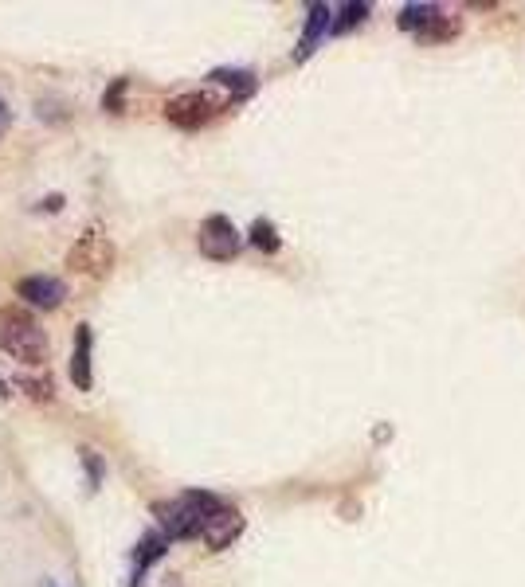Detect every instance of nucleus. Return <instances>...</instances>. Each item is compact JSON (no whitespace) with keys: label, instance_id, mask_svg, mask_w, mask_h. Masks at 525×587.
Masks as SVG:
<instances>
[{"label":"nucleus","instance_id":"obj_21","mask_svg":"<svg viewBox=\"0 0 525 587\" xmlns=\"http://www.w3.org/2000/svg\"><path fill=\"white\" fill-rule=\"evenodd\" d=\"M0 400H12V384L0 376Z\"/></svg>","mask_w":525,"mask_h":587},{"label":"nucleus","instance_id":"obj_7","mask_svg":"<svg viewBox=\"0 0 525 587\" xmlns=\"http://www.w3.org/2000/svg\"><path fill=\"white\" fill-rule=\"evenodd\" d=\"M71 384L75 392H91L95 388V329L87 321L75 325V341H71Z\"/></svg>","mask_w":525,"mask_h":587},{"label":"nucleus","instance_id":"obj_16","mask_svg":"<svg viewBox=\"0 0 525 587\" xmlns=\"http://www.w3.org/2000/svg\"><path fill=\"white\" fill-rule=\"evenodd\" d=\"M16 388H24L36 404H55V384H51V376H44V380H40V376H20Z\"/></svg>","mask_w":525,"mask_h":587},{"label":"nucleus","instance_id":"obj_13","mask_svg":"<svg viewBox=\"0 0 525 587\" xmlns=\"http://www.w3.org/2000/svg\"><path fill=\"white\" fill-rule=\"evenodd\" d=\"M369 4L365 0H349V4H341V8H334V28H330V36H345L349 28H357V24H365L369 20Z\"/></svg>","mask_w":525,"mask_h":587},{"label":"nucleus","instance_id":"obj_10","mask_svg":"<svg viewBox=\"0 0 525 587\" xmlns=\"http://www.w3.org/2000/svg\"><path fill=\"white\" fill-rule=\"evenodd\" d=\"M330 28H334V8L330 4H310L306 8V28H302V40H298V51H294V63H306L318 44L330 36Z\"/></svg>","mask_w":525,"mask_h":587},{"label":"nucleus","instance_id":"obj_15","mask_svg":"<svg viewBox=\"0 0 525 587\" xmlns=\"http://www.w3.org/2000/svg\"><path fill=\"white\" fill-rule=\"evenodd\" d=\"M459 32H463V24H459L455 16H439L428 32H424V36H416V40H420V44H447V40H455Z\"/></svg>","mask_w":525,"mask_h":587},{"label":"nucleus","instance_id":"obj_8","mask_svg":"<svg viewBox=\"0 0 525 587\" xmlns=\"http://www.w3.org/2000/svg\"><path fill=\"white\" fill-rule=\"evenodd\" d=\"M243 529H247L243 513H239L236 505L220 501V509L208 517V525H204V537H200V541L208 544L212 552H224V548H232V544L243 537Z\"/></svg>","mask_w":525,"mask_h":587},{"label":"nucleus","instance_id":"obj_2","mask_svg":"<svg viewBox=\"0 0 525 587\" xmlns=\"http://www.w3.org/2000/svg\"><path fill=\"white\" fill-rule=\"evenodd\" d=\"M220 501H224V497L208 494V490H185V494H177L173 501L153 505L157 529H161L169 541H200V537H204V525H208V517L220 509Z\"/></svg>","mask_w":525,"mask_h":587},{"label":"nucleus","instance_id":"obj_1","mask_svg":"<svg viewBox=\"0 0 525 587\" xmlns=\"http://www.w3.org/2000/svg\"><path fill=\"white\" fill-rule=\"evenodd\" d=\"M0 353L28 368H40L51 353L48 329L24 306H0Z\"/></svg>","mask_w":525,"mask_h":587},{"label":"nucleus","instance_id":"obj_20","mask_svg":"<svg viewBox=\"0 0 525 587\" xmlns=\"http://www.w3.org/2000/svg\"><path fill=\"white\" fill-rule=\"evenodd\" d=\"M8 122H12V110H8V102L0 98V130H8Z\"/></svg>","mask_w":525,"mask_h":587},{"label":"nucleus","instance_id":"obj_11","mask_svg":"<svg viewBox=\"0 0 525 587\" xmlns=\"http://www.w3.org/2000/svg\"><path fill=\"white\" fill-rule=\"evenodd\" d=\"M208 83L228 87V91H232V106L255 94V75L243 71V67H216V71H208Z\"/></svg>","mask_w":525,"mask_h":587},{"label":"nucleus","instance_id":"obj_6","mask_svg":"<svg viewBox=\"0 0 525 587\" xmlns=\"http://www.w3.org/2000/svg\"><path fill=\"white\" fill-rule=\"evenodd\" d=\"M16 298H24V306H32V310L51 314L67 302V282L55 274H24L16 282Z\"/></svg>","mask_w":525,"mask_h":587},{"label":"nucleus","instance_id":"obj_3","mask_svg":"<svg viewBox=\"0 0 525 587\" xmlns=\"http://www.w3.org/2000/svg\"><path fill=\"white\" fill-rule=\"evenodd\" d=\"M114 263H118V247L98 227H87L75 239V247L67 251V267L75 274H87V278H106V274L114 271Z\"/></svg>","mask_w":525,"mask_h":587},{"label":"nucleus","instance_id":"obj_4","mask_svg":"<svg viewBox=\"0 0 525 587\" xmlns=\"http://www.w3.org/2000/svg\"><path fill=\"white\" fill-rule=\"evenodd\" d=\"M224 110H228V102L212 98L208 91H185V94H173L165 102V122L177 126V130H185V134H196V130H204Z\"/></svg>","mask_w":525,"mask_h":587},{"label":"nucleus","instance_id":"obj_14","mask_svg":"<svg viewBox=\"0 0 525 587\" xmlns=\"http://www.w3.org/2000/svg\"><path fill=\"white\" fill-rule=\"evenodd\" d=\"M247 243H251V247H259L263 255H279V247H283L279 227L271 224V220H263V216L251 224V231H247Z\"/></svg>","mask_w":525,"mask_h":587},{"label":"nucleus","instance_id":"obj_5","mask_svg":"<svg viewBox=\"0 0 525 587\" xmlns=\"http://www.w3.org/2000/svg\"><path fill=\"white\" fill-rule=\"evenodd\" d=\"M196 247L212 263H232L243 251V235L228 216H204L200 227H196Z\"/></svg>","mask_w":525,"mask_h":587},{"label":"nucleus","instance_id":"obj_9","mask_svg":"<svg viewBox=\"0 0 525 587\" xmlns=\"http://www.w3.org/2000/svg\"><path fill=\"white\" fill-rule=\"evenodd\" d=\"M169 544L173 541H169L161 529H149V533H142L138 544H134V564H130V584L126 587H142L145 576H149V568H153L157 560H165Z\"/></svg>","mask_w":525,"mask_h":587},{"label":"nucleus","instance_id":"obj_12","mask_svg":"<svg viewBox=\"0 0 525 587\" xmlns=\"http://www.w3.org/2000/svg\"><path fill=\"white\" fill-rule=\"evenodd\" d=\"M439 16H443V8H439V4H404V8H400V16H396V24H400L404 32H412V36H424Z\"/></svg>","mask_w":525,"mask_h":587},{"label":"nucleus","instance_id":"obj_22","mask_svg":"<svg viewBox=\"0 0 525 587\" xmlns=\"http://www.w3.org/2000/svg\"><path fill=\"white\" fill-rule=\"evenodd\" d=\"M44 587H59V584H55V580H44Z\"/></svg>","mask_w":525,"mask_h":587},{"label":"nucleus","instance_id":"obj_17","mask_svg":"<svg viewBox=\"0 0 525 587\" xmlns=\"http://www.w3.org/2000/svg\"><path fill=\"white\" fill-rule=\"evenodd\" d=\"M79 458H83V470H87V490L98 494V486H102V478H106V462H102V454H98L95 447H83Z\"/></svg>","mask_w":525,"mask_h":587},{"label":"nucleus","instance_id":"obj_19","mask_svg":"<svg viewBox=\"0 0 525 587\" xmlns=\"http://www.w3.org/2000/svg\"><path fill=\"white\" fill-rule=\"evenodd\" d=\"M40 208H48V212H63V196H59V192H51L48 200H40Z\"/></svg>","mask_w":525,"mask_h":587},{"label":"nucleus","instance_id":"obj_23","mask_svg":"<svg viewBox=\"0 0 525 587\" xmlns=\"http://www.w3.org/2000/svg\"><path fill=\"white\" fill-rule=\"evenodd\" d=\"M0 134H4V130H0Z\"/></svg>","mask_w":525,"mask_h":587},{"label":"nucleus","instance_id":"obj_18","mask_svg":"<svg viewBox=\"0 0 525 587\" xmlns=\"http://www.w3.org/2000/svg\"><path fill=\"white\" fill-rule=\"evenodd\" d=\"M126 91H130V79L118 75V79L106 87V94H102V110H106V114H126Z\"/></svg>","mask_w":525,"mask_h":587}]
</instances>
